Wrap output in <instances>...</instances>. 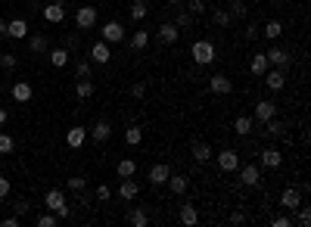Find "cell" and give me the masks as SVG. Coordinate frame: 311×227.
Returning <instances> with one entry per match:
<instances>
[{"label": "cell", "instance_id": "cell-1", "mask_svg": "<svg viewBox=\"0 0 311 227\" xmlns=\"http://www.w3.org/2000/svg\"><path fill=\"white\" fill-rule=\"evenodd\" d=\"M190 56H193L196 65H209V62H215V44L212 41H196L193 50H190Z\"/></svg>", "mask_w": 311, "mask_h": 227}, {"label": "cell", "instance_id": "cell-2", "mask_svg": "<svg viewBox=\"0 0 311 227\" xmlns=\"http://www.w3.org/2000/svg\"><path fill=\"white\" fill-rule=\"evenodd\" d=\"M100 34H103V41H106V44H122L125 37H128V34H125V25H122V22H115V19L106 22Z\"/></svg>", "mask_w": 311, "mask_h": 227}, {"label": "cell", "instance_id": "cell-3", "mask_svg": "<svg viewBox=\"0 0 311 227\" xmlns=\"http://www.w3.org/2000/svg\"><path fill=\"white\" fill-rule=\"evenodd\" d=\"M264 59H268V65H274V69H290V62H293V56H290V50H283V47H271L268 53H264Z\"/></svg>", "mask_w": 311, "mask_h": 227}, {"label": "cell", "instance_id": "cell-4", "mask_svg": "<svg viewBox=\"0 0 311 227\" xmlns=\"http://www.w3.org/2000/svg\"><path fill=\"white\" fill-rule=\"evenodd\" d=\"M190 156H193V162H196V165H209L212 162V146L206 140H193L190 143Z\"/></svg>", "mask_w": 311, "mask_h": 227}, {"label": "cell", "instance_id": "cell-5", "mask_svg": "<svg viewBox=\"0 0 311 227\" xmlns=\"http://www.w3.org/2000/svg\"><path fill=\"white\" fill-rule=\"evenodd\" d=\"M97 19H100V13H97L94 7H78V13H75V25L81 28V31L94 28V25H97Z\"/></svg>", "mask_w": 311, "mask_h": 227}, {"label": "cell", "instance_id": "cell-6", "mask_svg": "<svg viewBox=\"0 0 311 227\" xmlns=\"http://www.w3.org/2000/svg\"><path fill=\"white\" fill-rule=\"evenodd\" d=\"M302 196H305L302 187H286V190L280 193V206H283L286 212H293V209H299V206H302Z\"/></svg>", "mask_w": 311, "mask_h": 227}, {"label": "cell", "instance_id": "cell-7", "mask_svg": "<svg viewBox=\"0 0 311 227\" xmlns=\"http://www.w3.org/2000/svg\"><path fill=\"white\" fill-rule=\"evenodd\" d=\"M177 34H181V28L174 25V22H162L159 25V31H156V37L165 44V47H171V44H177Z\"/></svg>", "mask_w": 311, "mask_h": 227}, {"label": "cell", "instance_id": "cell-8", "mask_svg": "<svg viewBox=\"0 0 311 227\" xmlns=\"http://www.w3.org/2000/svg\"><path fill=\"white\" fill-rule=\"evenodd\" d=\"M209 90H212L215 97H227V94L233 90V84H230L227 75H212V78H209Z\"/></svg>", "mask_w": 311, "mask_h": 227}, {"label": "cell", "instance_id": "cell-9", "mask_svg": "<svg viewBox=\"0 0 311 227\" xmlns=\"http://www.w3.org/2000/svg\"><path fill=\"white\" fill-rule=\"evenodd\" d=\"M264 78H268V90L280 94L283 84H286V72H283V69H268V72H264Z\"/></svg>", "mask_w": 311, "mask_h": 227}, {"label": "cell", "instance_id": "cell-10", "mask_svg": "<svg viewBox=\"0 0 311 227\" xmlns=\"http://www.w3.org/2000/svg\"><path fill=\"white\" fill-rule=\"evenodd\" d=\"M274 116H277V103H271V100L255 103V116H252L255 122H261V125H264L268 119H274Z\"/></svg>", "mask_w": 311, "mask_h": 227}, {"label": "cell", "instance_id": "cell-11", "mask_svg": "<svg viewBox=\"0 0 311 227\" xmlns=\"http://www.w3.org/2000/svg\"><path fill=\"white\" fill-rule=\"evenodd\" d=\"M237 171H240V184L258 187V180H261V168H258V165H240Z\"/></svg>", "mask_w": 311, "mask_h": 227}, {"label": "cell", "instance_id": "cell-12", "mask_svg": "<svg viewBox=\"0 0 311 227\" xmlns=\"http://www.w3.org/2000/svg\"><path fill=\"white\" fill-rule=\"evenodd\" d=\"M218 168L221 171H237L240 168V156L233 153V149H221L218 153Z\"/></svg>", "mask_w": 311, "mask_h": 227}, {"label": "cell", "instance_id": "cell-13", "mask_svg": "<svg viewBox=\"0 0 311 227\" xmlns=\"http://www.w3.org/2000/svg\"><path fill=\"white\" fill-rule=\"evenodd\" d=\"M261 165H264V168H271V171H274V168H280V165H283L280 149H274V146H264V149H261Z\"/></svg>", "mask_w": 311, "mask_h": 227}, {"label": "cell", "instance_id": "cell-14", "mask_svg": "<svg viewBox=\"0 0 311 227\" xmlns=\"http://www.w3.org/2000/svg\"><path fill=\"white\" fill-rule=\"evenodd\" d=\"M137 193H140V184H137L134 177H122V184H119V196H122L125 202H131V199H137Z\"/></svg>", "mask_w": 311, "mask_h": 227}, {"label": "cell", "instance_id": "cell-15", "mask_svg": "<svg viewBox=\"0 0 311 227\" xmlns=\"http://www.w3.org/2000/svg\"><path fill=\"white\" fill-rule=\"evenodd\" d=\"M84 140H87V131H84L81 125L69 128V134H65V143H69V149H81V146H84Z\"/></svg>", "mask_w": 311, "mask_h": 227}, {"label": "cell", "instance_id": "cell-16", "mask_svg": "<svg viewBox=\"0 0 311 227\" xmlns=\"http://www.w3.org/2000/svg\"><path fill=\"white\" fill-rule=\"evenodd\" d=\"M168 174H171L168 162H156V165L149 168V184H156V187H162V184L168 180Z\"/></svg>", "mask_w": 311, "mask_h": 227}, {"label": "cell", "instance_id": "cell-17", "mask_svg": "<svg viewBox=\"0 0 311 227\" xmlns=\"http://www.w3.org/2000/svg\"><path fill=\"white\" fill-rule=\"evenodd\" d=\"M168 190L174 193V196H184L187 190H190V180H187V174H168Z\"/></svg>", "mask_w": 311, "mask_h": 227}, {"label": "cell", "instance_id": "cell-18", "mask_svg": "<svg viewBox=\"0 0 311 227\" xmlns=\"http://www.w3.org/2000/svg\"><path fill=\"white\" fill-rule=\"evenodd\" d=\"M109 59H112V50H109V44H106V41H97V44L91 47V62L103 65V62H109Z\"/></svg>", "mask_w": 311, "mask_h": 227}, {"label": "cell", "instance_id": "cell-19", "mask_svg": "<svg viewBox=\"0 0 311 227\" xmlns=\"http://www.w3.org/2000/svg\"><path fill=\"white\" fill-rule=\"evenodd\" d=\"M125 41H128L131 50H146V47H149V31H146V28H137L131 37H125Z\"/></svg>", "mask_w": 311, "mask_h": 227}, {"label": "cell", "instance_id": "cell-20", "mask_svg": "<svg viewBox=\"0 0 311 227\" xmlns=\"http://www.w3.org/2000/svg\"><path fill=\"white\" fill-rule=\"evenodd\" d=\"M10 94H13V100H16V103H28V100L34 97V90H31V84H28V81H16Z\"/></svg>", "mask_w": 311, "mask_h": 227}, {"label": "cell", "instance_id": "cell-21", "mask_svg": "<svg viewBox=\"0 0 311 227\" xmlns=\"http://www.w3.org/2000/svg\"><path fill=\"white\" fill-rule=\"evenodd\" d=\"M91 137H94V143H106V140L112 137V125H109L106 119H100V122L94 125V131H91Z\"/></svg>", "mask_w": 311, "mask_h": 227}, {"label": "cell", "instance_id": "cell-22", "mask_svg": "<svg viewBox=\"0 0 311 227\" xmlns=\"http://www.w3.org/2000/svg\"><path fill=\"white\" fill-rule=\"evenodd\" d=\"M44 19H47L50 25H59V22L65 19V7H59V4H47V7H44Z\"/></svg>", "mask_w": 311, "mask_h": 227}, {"label": "cell", "instance_id": "cell-23", "mask_svg": "<svg viewBox=\"0 0 311 227\" xmlns=\"http://www.w3.org/2000/svg\"><path fill=\"white\" fill-rule=\"evenodd\" d=\"M252 128H255V119L252 116H237V122H233V131H237L240 137H249Z\"/></svg>", "mask_w": 311, "mask_h": 227}, {"label": "cell", "instance_id": "cell-24", "mask_svg": "<svg viewBox=\"0 0 311 227\" xmlns=\"http://www.w3.org/2000/svg\"><path fill=\"white\" fill-rule=\"evenodd\" d=\"M62 202H65V193L59 190V187H56V190H50V193L44 196V209H47V212H56Z\"/></svg>", "mask_w": 311, "mask_h": 227}, {"label": "cell", "instance_id": "cell-25", "mask_svg": "<svg viewBox=\"0 0 311 227\" xmlns=\"http://www.w3.org/2000/svg\"><path fill=\"white\" fill-rule=\"evenodd\" d=\"M196 221H199V212H196V206H193V202H184V206H181V224L193 227Z\"/></svg>", "mask_w": 311, "mask_h": 227}, {"label": "cell", "instance_id": "cell-26", "mask_svg": "<svg viewBox=\"0 0 311 227\" xmlns=\"http://www.w3.org/2000/svg\"><path fill=\"white\" fill-rule=\"evenodd\" d=\"M7 37H28V22H25V19L7 22Z\"/></svg>", "mask_w": 311, "mask_h": 227}, {"label": "cell", "instance_id": "cell-27", "mask_svg": "<svg viewBox=\"0 0 311 227\" xmlns=\"http://www.w3.org/2000/svg\"><path fill=\"white\" fill-rule=\"evenodd\" d=\"M50 65H53V69H65V65H69V47L50 50Z\"/></svg>", "mask_w": 311, "mask_h": 227}, {"label": "cell", "instance_id": "cell-28", "mask_svg": "<svg viewBox=\"0 0 311 227\" xmlns=\"http://www.w3.org/2000/svg\"><path fill=\"white\" fill-rule=\"evenodd\" d=\"M47 47H50V37H44V34H31L28 37V50L31 53H44Z\"/></svg>", "mask_w": 311, "mask_h": 227}, {"label": "cell", "instance_id": "cell-29", "mask_svg": "<svg viewBox=\"0 0 311 227\" xmlns=\"http://www.w3.org/2000/svg\"><path fill=\"white\" fill-rule=\"evenodd\" d=\"M75 94H78V100H91V97H94V81H91V78H78Z\"/></svg>", "mask_w": 311, "mask_h": 227}, {"label": "cell", "instance_id": "cell-30", "mask_svg": "<svg viewBox=\"0 0 311 227\" xmlns=\"http://www.w3.org/2000/svg\"><path fill=\"white\" fill-rule=\"evenodd\" d=\"M268 69H271V65H268V59H264V53H255V56L249 59V72H252V75H264Z\"/></svg>", "mask_w": 311, "mask_h": 227}, {"label": "cell", "instance_id": "cell-31", "mask_svg": "<svg viewBox=\"0 0 311 227\" xmlns=\"http://www.w3.org/2000/svg\"><path fill=\"white\" fill-rule=\"evenodd\" d=\"M128 224H131V227H146V224H149V215H146L143 209H131V212H128Z\"/></svg>", "mask_w": 311, "mask_h": 227}, {"label": "cell", "instance_id": "cell-32", "mask_svg": "<svg viewBox=\"0 0 311 227\" xmlns=\"http://www.w3.org/2000/svg\"><path fill=\"white\" fill-rule=\"evenodd\" d=\"M146 13H149L146 0H134V4H131V13H128V16H131L134 22H143V19H146Z\"/></svg>", "mask_w": 311, "mask_h": 227}, {"label": "cell", "instance_id": "cell-33", "mask_svg": "<svg viewBox=\"0 0 311 227\" xmlns=\"http://www.w3.org/2000/svg\"><path fill=\"white\" fill-rule=\"evenodd\" d=\"M125 143H128V146H140V143H143V131H140V125H131V128L125 131Z\"/></svg>", "mask_w": 311, "mask_h": 227}, {"label": "cell", "instance_id": "cell-34", "mask_svg": "<svg viewBox=\"0 0 311 227\" xmlns=\"http://www.w3.org/2000/svg\"><path fill=\"white\" fill-rule=\"evenodd\" d=\"M137 174V162L134 159H122L119 162V177H134Z\"/></svg>", "mask_w": 311, "mask_h": 227}, {"label": "cell", "instance_id": "cell-35", "mask_svg": "<svg viewBox=\"0 0 311 227\" xmlns=\"http://www.w3.org/2000/svg\"><path fill=\"white\" fill-rule=\"evenodd\" d=\"M293 212H296V224H299V227H308V224H311V209H308L305 202H302L299 209H293Z\"/></svg>", "mask_w": 311, "mask_h": 227}, {"label": "cell", "instance_id": "cell-36", "mask_svg": "<svg viewBox=\"0 0 311 227\" xmlns=\"http://www.w3.org/2000/svg\"><path fill=\"white\" fill-rule=\"evenodd\" d=\"M264 128H268V134H271V137H280V134L286 131V125H283V122H277V116H274V119H268V122H264Z\"/></svg>", "mask_w": 311, "mask_h": 227}, {"label": "cell", "instance_id": "cell-37", "mask_svg": "<svg viewBox=\"0 0 311 227\" xmlns=\"http://www.w3.org/2000/svg\"><path fill=\"white\" fill-rule=\"evenodd\" d=\"M65 187H69V190H72V193H84V187H87V180H84L81 174H72Z\"/></svg>", "mask_w": 311, "mask_h": 227}, {"label": "cell", "instance_id": "cell-38", "mask_svg": "<svg viewBox=\"0 0 311 227\" xmlns=\"http://www.w3.org/2000/svg\"><path fill=\"white\" fill-rule=\"evenodd\" d=\"M280 31H283V25H280L277 19L264 22V37H271V41H274V37H280Z\"/></svg>", "mask_w": 311, "mask_h": 227}, {"label": "cell", "instance_id": "cell-39", "mask_svg": "<svg viewBox=\"0 0 311 227\" xmlns=\"http://www.w3.org/2000/svg\"><path fill=\"white\" fill-rule=\"evenodd\" d=\"M212 22H215L218 28H227V25L233 22V16H230L227 10H218V13H212Z\"/></svg>", "mask_w": 311, "mask_h": 227}, {"label": "cell", "instance_id": "cell-40", "mask_svg": "<svg viewBox=\"0 0 311 227\" xmlns=\"http://www.w3.org/2000/svg\"><path fill=\"white\" fill-rule=\"evenodd\" d=\"M13 146H16L13 134H0V156H10V153H13Z\"/></svg>", "mask_w": 311, "mask_h": 227}, {"label": "cell", "instance_id": "cell-41", "mask_svg": "<svg viewBox=\"0 0 311 227\" xmlns=\"http://www.w3.org/2000/svg\"><path fill=\"white\" fill-rule=\"evenodd\" d=\"M233 19H246V4L243 0H230V10H227Z\"/></svg>", "mask_w": 311, "mask_h": 227}, {"label": "cell", "instance_id": "cell-42", "mask_svg": "<svg viewBox=\"0 0 311 227\" xmlns=\"http://www.w3.org/2000/svg\"><path fill=\"white\" fill-rule=\"evenodd\" d=\"M174 25H177V28H190V25H193V13H190V10H181L177 19H174Z\"/></svg>", "mask_w": 311, "mask_h": 227}, {"label": "cell", "instance_id": "cell-43", "mask_svg": "<svg viewBox=\"0 0 311 227\" xmlns=\"http://www.w3.org/2000/svg\"><path fill=\"white\" fill-rule=\"evenodd\" d=\"M0 65H4V69H7V72H13V69H16V65H19V59H16V56H13V53H4V56H0Z\"/></svg>", "mask_w": 311, "mask_h": 227}, {"label": "cell", "instance_id": "cell-44", "mask_svg": "<svg viewBox=\"0 0 311 227\" xmlns=\"http://www.w3.org/2000/svg\"><path fill=\"white\" fill-rule=\"evenodd\" d=\"M56 215H37V227H56Z\"/></svg>", "mask_w": 311, "mask_h": 227}, {"label": "cell", "instance_id": "cell-45", "mask_svg": "<svg viewBox=\"0 0 311 227\" xmlns=\"http://www.w3.org/2000/svg\"><path fill=\"white\" fill-rule=\"evenodd\" d=\"M131 97H134V100H143V97H146V84H143V81L131 84Z\"/></svg>", "mask_w": 311, "mask_h": 227}, {"label": "cell", "instance_id": "cell-46", "mask_svg": "<svg viewBox=\"0 0 311 227\" xmlns=\"http://www.w3.org/2000/svg\"><path fill=\"white\" fill-rule=\"evenodd\" d=\"M271 224H274V227H290L293 215H277V218H271Z\"/></svg>", "mask_w": 311, "mask_h": 227}, {"label": "cell", "instance_id": "cell-47", "mask_svg": "<svg viewBox=\"0 0 311 227\" xmlns=\"http://www.w3.org/2000/svg\"><path fill=\"white\" fill-rule=\"evenodd\" d=\"M193 16H196V13H206V0H190V7H187Z\"/></svg>", "mask_w": 311, "mask_h": 227}, {"label": "cell", "instance_id": "cell-48", "mask_svg": "<svg viewBox=\"0 0 311 227\" xmlns=\"http://www.w3.org/2000/svg\"><path fill=\"white\" fill-rule=\"evenodd\" d=\"M75 72H78V78H91V62H78Z\"/></svg>", "mask_w": 311, "mask_h": 227}, {"label": "cell", "instance_id": "cell-49", "mask_svg": "<svg viewBox=\"0 0 311 227\" xmlns=\"http://www.w3.org/2000/svg\"><path fill=\"white\" fill-rule=\"evenodd\" d=\"M109 196H112V190H109L106 184H100V187H97V199H100V202H106Z\"/></svg>", "mask_w": 311, "mask_h": 227}, {"label": "cell", "instance_id": "cell-50", "mask_svg": "<svg viewBox=\"0 0 311 227\" xmlns=\"http://www.w3.org/2000/svg\"><path fill=\"white\" fill-rule=\"evenodd\" d=\"M7 196H10V180L0 174V199H7Z\"/></svg>", "mask_w": 311, "mask_h": 227}, {"label": "cell", "instance_id": "cell-51", "mask_svg": "<svg viewBox=\"0 0 311 227\" xmlns=\"http://www.w3.org/2000/svg\"><path fill=\"white\" fill-rule=\"evenodd\" d=\"M69 215H72V212H69V206H65V202H62V206H59V209H56V218H59V221H65V218H69Z\"/></svg>", "mask_w": 311, "mask_h": 227}, {"label": "cell", "instance_id": "cell-52", "mask_svg": "<svg viewBox=\"0 0 311 227\" xmlns=\"http://www.w3.org/2000/svg\"><path fill=\"white\" fill-rule=\"evenodd\" d=\"M230 224H246V215H243V212H233V215H230Z\"/></svg>", "mask_w": 311, "mask_h": 227}, {"label": "cell", "instance_id": "cell-53", "mask_svg": "<svg viewBox=\"0 0 311 227\" xmlns=\"http://www.w3.org/2000/svg\"><path fill=\"white\" fill-rule=\"evenodd\" d=\"M255 37H258V25H249L246 28V41H255Z\"/></svg>", "mask_w": 311, "mask_h": 227}, {"label": "cell", "instance_id": "cell-54", "mask_svg": "<svg viewBox=\"0 0 311 227\" xmlns=\"http://www.w3.org/2000/svg\"><path fill=\"white\" fill-rule=\"evenodd\" d=\"M16 212L25 215V212H28V199H16Z\"/></svg>", "mask_w": 311, "mask_h": 227}, {"label": "cell", "instance_id": "cell-55", "mask_svg": "<svg viewBox=\"0 0 311 227\" xmlns=\"http://www.w3.org/2000/svg\"><path fill=\"white\" fill-rule=\"evenodd\" d=\"M19 218H22V215H10V218H4V227H16Z\"/></svg>", "mask_w": 311, "mask_h": 227}, {"label": "cell", "instance_id": "cell-56", "mask_svg": "<svg viewBox=\"0 0 311 227\" xmlns=\"http://www.w3.org/2000/svg\"><path fill=\"white\" fill-rule=\"evenodd\" d=\"M0 37H7V19H0Z\"/></svg>", "mask_w": 311, "mask_h": 227}, {"label": "cell", "instance_id": "cell-57", "mask_svg": "<svg viewBox=\"0 0 311 227\" xmlns=\"http://www.w3.org/2000/svg\"><path fill=\"white\" fill-rule=\"evenodd\" d=\"M4 122H7V109H4V106H0V125H4Z\"/></svg>", "mask_w": 311, "mask_h": 227}, {"label": "cell", "instance_id": "cell-58", "mask_svg": "<svg viewBox=\"0 0 311 227\" xmlns=\"http://www.w3.org/2000/svg\"><path fill=\"white\" fill-rule=\"evenodd\" d=\"M53 4H59V7H69V4H72V0H53Z\"/></svg>", "mask_w": 311, "mask_h": 227}, {"label": "cell", "instance_id": "cell-59", "mask_svg": "<svg viewBox=\"0 0 311 227\" xmlns=\"http://www.w3.org/2000/svg\"><path fill=\"white\" fill-rule=\"evenodd\" d=\"M165 4H171V7H177V4H181V0H165Z\"/></svg>", "mask_w": 311, "mask_h": 227}, {"label": "cell", "instance_id": "cell-60", "mask_svg": "<svg viewBox=\"0 0 311 227\" xmlns=\"http://www.w3.org/2000/svg\"><path fill=\"white\" fill-rule=\"evenodd\" d=\"M274 4H286V0H274Z\"/></svg>", "mask_w": 311, "mask_h": 227}]
</instances>
